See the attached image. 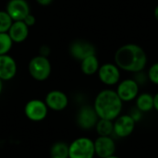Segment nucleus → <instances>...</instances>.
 Returning <instances> with one entry per match:
<instances>
[{"instance_id": "f257e3e1", "label": "nucleus", "mask_w": 158, "mask_h": 158, "mask_svg": "<svg viewBox=\"0 0 158 158\" xmlns=\"http://www.w3.org/2000/svg\"><path fill=\"white\" fill-rule=\"evenodd\" d=\"M116 65L129 72H141L146 66L147 56L144 50L134 44L122 45L115 54Z\"/></svg>"}, {"instance_id": "f03ea898", "label": "nucleus", "mask_w": 158, "mask_h": 158, "mask_svg": "<svg viewBox=\"0 0 158 158\" xmlns=\"http://www.w3.org/2000/svg\"><path fill=\"white\" fill-rule=\"evenodd\" d=\"M93 106L99 118L114 121L122 112L123 102L116 91L105 89L97 94Z\"/></svg>"}, {"instance_id": "7ed1b4c3", "label": "nucleus", "mask_w": 158, "mask_h": 158, "mask_svg": "<svg viewBox=\"0 0 158 158\" xmlns=\"http://www.w3.org/2000/svg\"><path fill=\"white\" fill-rule=\"evenodd\" d=\"M28 70L33 80L37 81H46L51 75V62L48 57L38 55L30 60L28 65Z\"/></svg>"}, {"instance_id": "20e7f679", "label": "nucleus", "mask_w": 158, "mask_h": 158, "mask_svg": "<svg viewBox=\"0 0 158 158\" xmlns=\"http://www.w3.org/2000/svg\"><path fill=\"white\" fill-rule=\"evenodd\" d=\"M94 143L88 137H79L69 144V158H94Z\"/></svg>"}, {"instance_id": "39448f33", "label": "nucleus", "mask_w": 158, "mask_h": 158, "mask_svg": "<svg viewBox=\"0 0 158 158\" xmlns=\"http://www.w3.org/2000/svg\"><path fill=\"white\" fill-rule=\"evenodd\" d=\"M48 107L44 101L40 99H31L28 101L24 106V114L26 118L33 122L43 121L48 114Z\"/></svg>"}, {"instance_id": "423d86ee", "label": "nucleus", "mask_w": 158, "mask_h": 158, "mask_svg": "<svg viewBox=\"0 0 158 158\" xmlns=\"http://www.w3.org/2000/svg\"><path fill=\"white\" fill-rule=\"evenodd\" d=\"M98 119L99 117L92 106H82L79 109L76 117L78 127L83 131H90L94 129Z\"/></svg>"}, {"instance_id": "0eeeda50", "label": "nucleus", "mask_w": 158, "mask_h": 158, "mask_svg": "<svg viewBox=\"0 0 158 158\" xmlns=\"http://www.w3.org/2000/svg\"><path fill=\"white\" fill-rule=\"evenodd\" d=\"M113 135L118 138H127L132 134L135 130L136 122L129 114H120L114 121Z\"/></svg>"}, {"instance_id": "6e6552de", "label": "nucleus", "mask_w": 158, "mask_h": 158, "mask_svg": "<svg viewBox=\"0 0 158 158\" xmlns=\"http://www.w3.org/2000/svg\"><path fill=\"white\" fill-rule=\"evenodd\" d=\"M116 92L123 103H129L138 96L139 84L133 79H126L118 83Z\"/></svg>"}, {"instance_id": "1a4fd4ad", "label": "nucleus", "mask_w": 158, "mask_h": 158, "mask_svg": "<svg viewBox=\"0 0 158 158\" xmlns=\"http://www.w3.org/2000/svg\"><path fill=\"white\" fill-rule=\"evenodd\" d=\"M97 73L101 82L107 86H113L118 83L120 80L119 68L112 63H106L100 66Z\"/></svg>"}, {"instance_id": "9d476101", "label": "nucleus", "mask_w": 158, "mask_h": 158, "mask_svg": "<svg viewBox=\"0 0 158 158\" xmlns=\"http://www.w3.org/2000/svg\"><path fill=\"white\" fill-rule=\"evenodd\" d=\"M95 156L99 158H106L115 155L117 145L111 136H98L94 141Z\"/></svg>"}, {"instance_id": "9b49d317", "label": "nucleus", "mask_w": 158, "mask_h": 158, "mask_svg": "<svg viewBox=\"0 0 158 158\" xmlns=\"http://www.w3.org/2000/svg\"><path fill=\"white\" fill-rule=\"evenodd\" d=\"M44 103L46 104L48 109L59 112V111L65 110L68 107L69 97L62 91L52 90L46 94Z\"/></svg>"}, {"instance_id": "f8f14e48", "label": "nucleus", "mask_w": 158, "mask_h": 158, "mask_svg": "<svg viewBox=\"0 0 158 158\" xmlns=\"http://www.w3.org/2000/svg\"><path fill=\"white\" fill-rule=\"evenodd\" d=\"M6 11L13 21H17L23 20L31 13V8L27 0H9L6 4Z\"/></svg>"}, {"instance_id": "ddd939ff", "label": "nucleus", "mask_w": 158, "mask_h": 158, "mask_svg": "<svg viewBox=\"0 0 158 158\" xmlns=\"http://www.w3.org/2000/svg\"><path fill=\"white\" fill-rule=\"evenodd\" d=\"M69 53L77 60L81 61L85 57L95 55V48L94 46L84 40H77L74 41L69 46Z\"/></svg>"}, {"instance_id": "4468645a", "label": "nucleus", "mask_w": 158, "mask_h": 158, "mask_svg": "<svg viewBox=\"0 0 158 158\" xmlns=\"http://www.w3.org/2000/svg\"><path fill=\"white\" fill-rule=\"evenodd\" d=\"M18 67L16 60L9 56L2 55L0 56V80L3 81H7L15 78L17 74Z\"/></svg>"}, {"instance_id": "2eb2a0df", "label": "nucleus", "mask_w": 158, "mask_h": 158, "mask_svg": "<svg viewBox=\"0 0 158 158\" xmlns=\"http://www.w3.org/2000/svg\"><path fill=\"white\" fill-rule=\"evenodd\" d=\"M29 28L23 20L13 21L7 33L13 43L20 44L24 42L29 36Z\"/></svg>"}, {"instance_id": "dca6fc26", "label": "nucleus", "mask_w": 158, "mask_h": 158, "mask_svg": "<svg viewBox=\"0 0 158 158\" xmlns=\"http://www.w3.org/2000/svg\"><path fill=\"white\" fill-rule=\"evenodd\" d=\"M135 106L143 113H148L154 109V95L149 93L140 94L135 99Z\"/></svg>"}, {"instance_id": "f3484780", "label": "nucleus", "mask_w": 158, "mask_h": 158, "mask_svg": "<svg viewBox=\"0 0 158 158\" xmlns=\"http://www.w3.org/2000/svg\"><path fill=\"white\" fill-rule=\"evenodd\" d=\"M99 61L95 55L89 56L81 61V69L83 74L92 76L95 74L99 69Z\"/></svg>"}, {"instance_id": "a211bd4d", "label": "nucleus", "mask_w": 158, "mask_h": 158, "mask_svg": "<svg viewBox=\"0 0 158 158\" xmlns=\"http://www.w3.org/2000/svg\"><path fill=\"white\" fill-rule=\"evenodd\" d=\"M94 129L98 136H112L114 133V122L113 120L99 118Z\"/></svg>"}, {"instance_id": "6ab92c4d", "label": "nucleus", "mask_w": 158, "mask_h": 158, "mask_svg": "<svg viewBox=\"0 0 158 158\" xmlns=\"http://www.w3.org/2000/svg\"><path fill=\"white\" fill-rule=\"evenodd\" d=\"M50 158H69V144L65 142H56L52 144Z\"/></svg>"}, {"instance_id": "aec40b11", "label": "nucleus", "mask_w": 158, "mask_h": 158, "mask_svg": "<svg viewBox=\"0 0 158 158\" xmlns=\"http://www.w3.org/2000/svg\"><path fill=\"white\" fill-rule=\"evenodd\" d=\"M13 41L7 32H0V56L6 55L11 50Z\"/></svg>"}, {"instance_id": "412c9836", "label": "nucleus", "mask_w": 158, "mask_h": 158, "mask_svg": "<svg viewBox=\"0 0 158 158\" xmlns=\"http://www.w3.org/2000/svg\"><path fill=\"white\" fill-rule=\"evenodd\" d=\"M13 19L6 10H0V32H7Z\"/></svg>"}, {"instance_id": "4be33fe9", "label": "nucleus", "mask_w": 158, "mask_h": 158, "mask_svg": "<svg viewBox=\"0 0 158 158\" xmlns=\"http://www.w3.org/2000/svg\"><path fill=\"white\" fill-rule=\"evenodd\" d=\"M148 79L154 83L158 85V63L154 64L148 71Z\"/></svg>"}, {"instance_id": "5701e85b", "label": "nucleus", "mask_w": 158, "mask_h": 158, "mask_svg": "<svg viewBox=\"0 0 158 158\" xmlns=\"http://www.w3.org/2000/svg\"><path fill=\"white\" fill-rule=\"evenodd\" d=\"M143 113L141 111V110H139L136 106L135 107H133L131 111H130V113H129V115L132 118V119L136 122V124L138 123V122H140L142 119H143Z\"/></svg>"}, {"instance_id": "b1692460", "label": "nucleus", "mask_w": 158, "mask_h": 158, "mask_svg": "<svg viewBox=\"0 0 158 158\" xmlns=\"http://www.w3.org/2000/svg\"><path fill=\"white\" fill-rule=\"evenodd\" d=\"M23 21L25 22V24H26L28 27H31V26H33V25L35 24V22H36V18H35L32 14L30 13L29 15H27V16L24 18Z\"/></svg>"}, {"instance_id": "393cba45", "label": "nucleus", "mask_w": 158, "mask_h": 158, "mask_svg": "<svg viewBox=\"0 0 158 158\" xmlns=\"http://www.w3.org/2000/svg\"><path fill=\"white\" fill-rule=\"evenodd\" d=\"M49 54H50V48H49L48 45L44 44V45H42L40 47V49H39V55L40 56H46L47 57L49 56Z\"/></svg>"}, {"instance_id": "a878e982", "label": "nucleus", "mask_w": 158, "mask_h": 158, "mask_svg": "<svg viewBox=\"0 0 158 158\" xmlns=\"http://www.w3.org/2000/svg\"><path fill=\"white\" fill-rule=\"evenodd\" d=\"M36 2L40 5V6H49L53 0H36Z\"/></svg>"}, {"instance_id": "bb28decb", "label": "nucleus", "mask_w": 158, "mask_h": 158, "mask_svg": "<svg viewBox=\"0 0 158 158\" xmlns=\"http://www.w3.org/2000/svg\"><path fill=\"white\" fill-rule=\"evenodd\" d=\"M154 109L158 113V93L154 95Z\"/></svg>"}, {"instance_id": "cd10ccee", "label": "nucleus", "mask_w": 158, "mask_h": 158, "mask_svg": "<svg viewBox=\"0 0 158 158\" xmlns=\"http://www.w3.org/2000/svg\"><path fill=\"white\" fill-rule=\"evenodd\" d=\"M155 17H156V19H157L158 21V6L155 8Z\"/></svg>"}, {"instance_id": "c85d7f7f", "label": "nucleus", "mask_w": 158, "mask_h": 158, "mask_svg": "<svg viewBox=\"0 0 158 158\" xmlns=\"http://www.w3.org/2000/svg\"><path fill=\"white\" fill-rule=\"evenodd\" d=\"M2 92H3V81L0 80V95L2 94Z\"/></svg>"}, {"instance_id": "c756f323", "label": "nucleus", "mask_w": 158, "mask_h": 158, "mask_svg": "<svg viewBox=\"0 0 158 158\" xmlns=\"http://www.w3.org/2000/svg\"><path fill=\"white\" fill-rule=\"evenodd\" d=\"M106 158H120L119 156H116V155H113V156H108V157H106Z\"/></svg>"}]
</instances>
